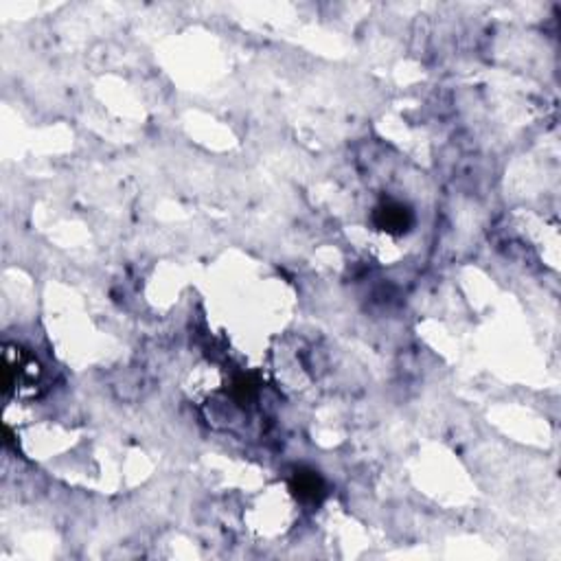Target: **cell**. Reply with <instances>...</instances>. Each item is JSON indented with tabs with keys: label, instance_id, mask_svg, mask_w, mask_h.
Segmentation results:
<instances>
[{
	"label": "cell",
	"instance_id": "obj_1",
	"mask_svg": "<svg viewBox=\"0 0 561 561\" xmlns=\"http://www.w3.org/2000/svg\"><path fill=\"white\" fill-rule=\"evenodd\" d=\"M373 222H376L377 229L388 232V235H403V232L412 229L414 215L406 204H402V202L386 200L376 209Z\"/></svg>",
	"mask_w": 561,
	"mask_h": 561
},
{
	"label": "cell",
	"instance_id": "obj_2",
	"mask_svg": "<svg viewBox=\"0 0 561 561\" xmlns=\"http://www.w3.org/2000/svg\"><path fill=\"white\" fill-rule=\"evenodd\" d=\"M290 489L296 495V500H301L303 504H318L325 498V480L314 469H296L292 474Z\"/></svg>",
	"mask_w": 561,
	"mask_h": 561
},
{
	"label": "cell",
	"instance_id": "obj_3",
	"mask_svg": "<svg viewBox=\"0 0 561 561\" xmlns=\"http://www.w3.org/2000/svg\"><path fill=\"white\" fill-rule=\"evenodd\" d=\"M231 393H232V399L246 403V402H250V399L257 397V393H259V384L255 382V377L240 376V377H235V380H232Z\"/></svg>",
	"mask_w": 561,
	"mask_h": 561
}]
</instances>
